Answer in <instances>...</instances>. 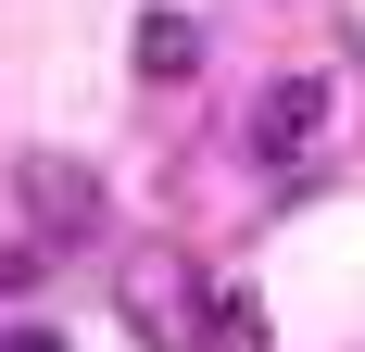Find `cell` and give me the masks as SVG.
Here are the masks:
<instances>
[{
    "mask_svg": "<svg viewBox=\"0 0 365 352\" xmlns=\"http://www.w3.org/2000/svg\"><path fill=\"white\" fill-rule=\"evenodd\" d=\"M26 277H38V239H0V302H13Z\"/></svg>",
    "mask_w": 365,
    "mask_h": 352,
    "instance_id": "8992f818",
    "label": "cell"
},
{
    "mask_svg": "<svg viewBox=\"0 0 365 352\" xmlns=\"http://www.w3.org/2000/svg\"><path fill=\"white\" fill-rule=\"evenodd\" d=\"M0 352H63V340H51V327H0Z\"/></svg>",
    "mask_w": 365,
    "mask_h": 352,
    "instance_id": "52a82bcc",
    "label": "cell"
},
{
    "mask_svg": "<svg viewBox=\"0 0 365 352\" xmlns=\"http://www.w3.org/2000/svg\"><path fill=\"white\" fill-rule=\"evenodd\" d=\"M113 302H126V327H139L151 352H215V289L189 277V252H139V264L113 277Z\"/></svg>",
    "mask_w": 365,
    "mask_h": 352,
    "instance_id": "6da1fadb",
    "label": "cell"
},
{
    "mask_svg": "<svg viewBox=\"0 0 365 352\" xmlns=\"http://www.w3.org/2000/svg\"><path fill=\"white\" fill-rule=\"evenodd\" d=\"M215 352H264V302L252 289H215Z\"/></svg>",
    "mask_w": 365,
    "mask_h": 352,
    "instance_id": "5b68a950",
    "label": "cell"
},
{
    "mask_svg": "<svg viewBox=\"0 0 365 352\" xmlns=\"http://www.w3.org/2000/svg\"><path fill=\"white\" fill-rule=\"evenodd\" d=\"M328 113H340L328 76H277V88L252 101V164H302V151L328 139Z\"/></svg>",
    "mask_w": 365,
    "mask_h": 352,
    "instance_id": "3957f363",
    "label": "cell"
},
{
    "mask_svg": "<svg viewBox=\"0 0 365 352\" xmlns=\"http://www.w3.org/2000/svg\"><path fill=\"white\" fill-rule=\"evenodd\" d=\"M139 76L151 88H189V76H202V26H189V13H139Z\"/></svg>",
    "mask_w": 365,
    "mask_h": 352,
    "instance_id": "277c9868",
    "label": "cell"
},
{
    "mask_svg": "<svg viewBox=\"0 0 365 352\" xmlns=\"http://www.w3.org/2000/svg\"><path fill=\"white\" fill-rule=\"evenodd\" d=\"M13 189H26V214H38V239H51V252H63V239H101V176H88V164L26 151V176H13Z\"/></svg>",
    "mask_w": 365,
    "mask_h": 352,
    "instance_id": "7a4b0ae2",
    "label": "cell"
}]
</instances>
